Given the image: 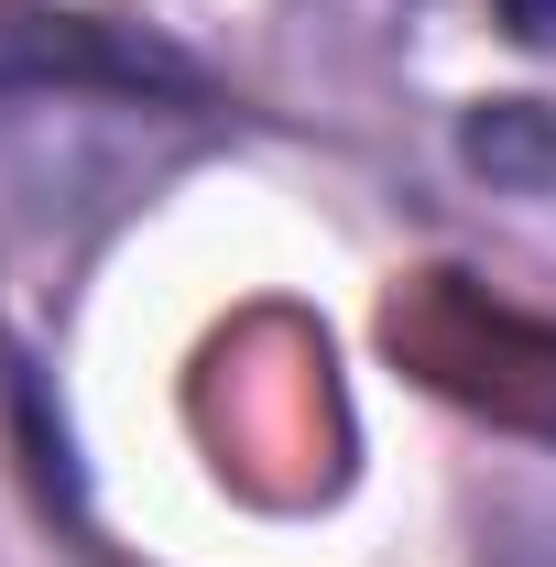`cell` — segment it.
<instances>
[{
  "label": "cell",
  "mask_w": 556,
  "mask_h": 567,
  "mask_svg": "<svg viewBox=\"0 0 556 567\" xmlns=\"http://www.w3.org/2000/svg\"><path fill=\"white\" fill-rule=\"evenodd\" d=\"M55 87H186V66L142 33H110L87 11H33V0H0V110L11 99H55Z\"/></svg>",
  "instance_id": "obj_1"
},
{
  "label": "cell",
  "mask_w": 556,
  "mask_h": 567,
  "mask_svg": "<svg viewBox=\"0 0 556 567\" xmlns=\"http://www.w3.org/2000/svg\"><path fill=\"white\" fill-rule=\"evenodd\" d=\"M491 22H502L513 44H556V0H491Z\"/></svg>",
  "instance_id": "obj_2"
}]
</instances>
